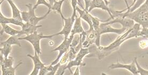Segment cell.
Instances as JSON below:
<instances>
[{"label": "cell", "instance_id": "obj_32", "mask_svg": "<svg viewBox=\"0 0 148 75\" xmlns=\"http://www.w3.org/2000/svg\"><path fill=\"white\" fill-rule=\"evenodd\" d=\"M79 66H77V68L76 69V70L75 71V73L73 74L74 75H79L80 73H79Z\"/></svg>", "mask_w": 148, "mask_h": 75}, {"label": "cell", "instance_id": "obj_6", "mask_svg": "<svg viewBox=\"0 0 148 75\" xmlns=\"http://www.w3.org/2000/svg\"><path fill=\"white\" fill-rule=\"evenodd\" d=\"M74 37V35H71L69 38H68L67 39L64 38V40L61 44V45H60L59 46L56 47L54 49L52 50V52H55V51H59V54L56 60H54L51 63V65H56V64L59 63L60 60L61 59V57H62V56L69 50L70 47H71V44L72 42Z\"/></svg>", "mask_w": 148, "mask_h": 75}, {"label": "cell", "instance_id": "obj_34", "mask_svg": "<svg viewBox=\"0 0 148 75\" xmlns=\"http://www.w3.org/2000/svg\"><path fill=\"white\" fill-rule=\"evenodd\" d=\"M56 0H49V4H51V5H53V4L54 3V2L56 1Z\"/></svg>", "mask_w": 148, "mask_h": 75}, {"label": "cell", "instance_id": "obj_20", "mask_svg": "<svg viewBox=\"0 0 148 75\" xmlns=\"http://www.w3.org/2000/svg\"><path fill=\"white\" fill-rule=\"evenodd\" d=\"M1 54L3 56L4 59L8 58L9 54L11 52V45L8 44H1Z\"/></svg>", "mask_w": 148, "mask_h": 75}, {"label": "cell", "instance_id": "obj_36", "mask_svg": "<svg viewBox=\"0 0 148 75\" xmlns=\"http://www.w3.org/2000/svg\"></svg>", "mask_w": 148, "mask_h": 75}, {"label": "cell", "instance_id": "obj_17", "mask_svg": "<svg viewBox=\"0 0 148 75\" xmlns=\"http://www.w3.org/2000/svg\"><path fill=\"white\" fill-rule=\"evenodd\" d=\"M4 0H2L1 2V4L3 2ZM8 2V3L10 4L11 9H12V17L20 21H23L22 18V15H21V12L19 11L18 7L15 5V4L13 2L12 0H6Z\"/></svg>", "mask_w": 148, "mask_h": 75}, {"label": "cell", "instance_id": "obj_18", "mask_svg": "<svg viewBox=\"0 0 148 75\" xmlns=\"http://www.w3.org/2000/svg\"><path fill=\"white\" fill-rule=\"evenodd\" d=\"M133 20L142 26L143 28H148V12L135 17Z\"/></svg>", "mask_w": 148, "mask_h": 75}, {"label": "cell", "instance_id": "obj_12", "mask_svg": "<svg viewBox=\"0 0 148 75\" xmlns=\"http://www.w3.org/2000/svg\"><path fill=\"white\" fill-rule=\"evenodd\" d=\"M76 10L78 12L79 16L81 17V18L83 19L84 20H85V22L88 23L90 26V29L88 31H91L94 30L93 27L92 22L91 20V18L90 17V14H89V12L88 11H85L84 9L81 10L78 7H76Z\"/></svg>", "mask_w": 148, "mask_h": 75}, {"label": "cell", "instance_id": "obj_29", "mask_svg": "<svg viewBox=\"0 0 148 75\" xmlns=\"http://www.w3.org/2000/svg\"><path fill=\"white\" fill-rule=\"evenodd\" d=\"M139 46L141 48H145L147 47H148V41L147 40H142L139 42Z\"/></svg>", "mask_w": 148, "mask_h": 75}, {"label": "cell", "instance_id": "obj_31", "mask_svg": "<svg viewBox=\"0 0 148 75\" xmlns=\"http://www.w3.org/2000/svg\"><path fill=\"white\" fill-rule=\"evenodd\" d=\"M92 0H84L85 2V11H88L89 10V5H90V3Z\"/></svg>", "mask_w": 148, "mask_h": 75}, {"label": "cell", "instance_id": "obj_15", "mask_svg": "<svg viewBox=\"0 0 148 75\" xmlns=\"http://www.w3.org/2000/svg\"><path fill=\"white\" fill-rule=\"evenodd\" d=\"M0 23L2 24H12L14 25H16L17 26H22L23 25L24 23L23 21H20L13 17L9 18L4 17L2 13L0 12Z\"/></svg>", "mask_w": 148, "mask_h": 75}, {"label": "cell", "instance_id": "obj_10", "mask_svg": "<svg viewBox=\"0 0 148 75\" xmlns=\"http://www.w3.org/2000/svg\"><path fill=\"white\" fill-rule=\"evenodd\" d=\"M108 25H111L114 23H119L122 25V27L125 28L127 30L132 29L135 24L134 21L131 19L122 17H116L113 20H110L107 22H105Z\"/></svg>", "mask_w": 148, "mask_h": 75}, {"label": "cell", "instance_id": "obj_9", "mask_svg": "<svg viewBox=\"0 0 148 75\" xmlns=\"http://www.w3.org/2000/svg\"><path fill=\"white\" fill-rule=\"evenodd\" d=\"M108 68L111 69H114L118 68H122V69H126L127 70L132 73L134 75H138V70H137V66L135 63V61L134 60L133 62L132 63L129 64H123L120 63L118 62L116 63H113L111 64Z\"/></svg>", "mask_w": 148, "mask_h": 75}, {"label": "cell", "instance_id": "obj_35", "mask_svg": "<svg viewBox=\"0 0 148 75\" xmlns=\"http://www.w3.org/2000/svg\"><path fill=\"white\" fill-rule=\"evenodd\" d=\"M137 0H133V2L132 3V4L130 5V7H129V9H130V7H132V6H133L134 5V4L136 2H137ZM128 10V9H127Z\"/></svg>", "mask_w": 148, "mask_h": 75}, {"label": "cell", "instance_id": "obj_4", "mask_svg": "<svg viewBox=\"0 0 148 75\" xmlns=\"http://www.w3.org/2000/svg\"><path fill=\"white\" fill-rule=\"evenodd\" d=\"M13 62L14 59L12 57L9 56L7 59H4L3 56L1 54L0 62L2 75H15L16 69L23 64L22 62H21L15 67H13Z\"/></svg>", "mask_w": 148, "mask_h": 75}, {"label": "cell", "instance_id": "obj_1", "mask_svg": "<svg viewBox=\"0 0 148 75\" xmlns=\"http://www.w3.org/2000/svg\"><path fill=\"white\" fill-rule=\"evenodd\" d=\"M26 6L29 8V11H22L21 12V15L23 21L24 22H30L32 24H34V25H37L38 23L41 20L45 19L47 18V16H48L50 12L51 11V9H48L47 13L44 15L43 16L40 17H38L34 14V7H32V4L31 3L26 4Z\"/></svg>", "mask_w": 148, "mask_h": 75}, {"label": "cell", "instance_id": "obj_27", "mask_svg": "<svg viewBox=\"0 0 148 75\" xmlns=\"http://www.w3.org/2000/svg\"><path fill=\"white\" fill-rule=\"evenodd\" d=\"M79 41H80V35H78V34H75L74 35V38L71 44V47H73V48L75 47L79 44Z\"/></svg>", "mask_w": 148, "mask_h": 75}, {"label": "cell", "instance_id": "obj_14", "mask_svg": "<svg viewBox=\"0 0 148 75\" xmlns=\"http://www.w3.org/2000/svg\"><path fill=\"white\" fill-rule=\"evenodd\" d=\"M81 17L79 16L77 17V16L75 17V20L74 22V26L71 32V35H75L76 34L82 33L84 32L83 27L82 26Z\"/></svg>", "mask_w": 148, "mask_h": 75}, {"label": "cell", "instance_id": "obj_11", "mask_svg": "<svg viewBox=\"0 0 148 75\" xmlns=\"http://www.w3.org/2000/svg\"><path fill=\"white\" fill-rule=\"evenodd\" d=\"M27 57H29L32 60H33L34 62V69L31 75H37L39 74V72L43 67L45 66V64L43 63L39 59V55L37 52H34V55L32 56L30 54L27 55Z\"/></svg>", "mask_w": 148, "mask_h": 75}, {"label": "cell", "instance_id": "obj_21", "mask_svg": "<svg viewBox=\"0 0 148 75\" xmlns=\"http://www.w3.org/2000/svg\"><path fill=\"white\" fill-rule=\"evenodd\" d=\"M65 0H59V1H56L54 2L53 5L52 6V10H55L60 15H61L62 18L63 19L64 17L63 16V14L62 13V10H61V7L62 5V4L64 2Z\"/></svg>", "mask_w": 148, "mask_h": 75}, {"label": "cell", "instance_id": "obj_30", "mask_svg": "<svg viewBox=\"0 0 148 75\" xmlns=\"http://www.w3.org/2000/svg\"><path fill=\"white\" fill-rule=\"evenodd\" d=\"M141 37L147 38L148 39V28H143L140 31Z\"/></svg>", "mask_w": 148, "mask_h": 75}, {"label": "cell", "instance_id": "obj_13", "mask_svg": "<svg viewBox=\"0 0 148 75\" xmlns=\"http://www.w3.org/2000/svg\"><path fill=\"white\" fill-rule=\"evenodd\" d=\"M42 26V25H34L30 22H24L23 25L22 26V29L21 31L23 34L28 35L31 34L37 31L38 28Z\"/></svg>", "mask_w": 148, "mask_h": 75}, {"label": "cell", "instance_id": "obj_5", "mask_svg": "<svg viewBox=\"0 0 148 75\" xmlns=\"http://www.w3.org/2000/svg\"><path fill=\"white\" fill-rule=\"evenodd\" d=\"M90 51L89 48H83L82 47L81 48L78 52L77 54L76 55V57L75 58L74 60H71L68 62L67 64H66V66L64 67V69H68L71 74H73V71H71V68L73 67L74 66H84L85 65V63H82L83 59L85 57L86 55H88L89 54H90Z\"/></svg>", "mask_w": 148, "mask_h": 75}, {"label": "cell", "instance_id": "obj_24", "mask_svg": "<svg viewBox=\"0 0 148 75\" xmlns=\"http://www.w3.org/2000/svg\"><path fill=\"white\" fill-rule=\"evenodd\" d=\"M134 60L135 61V63L136 64L137 66V70H138V72L139 74L141 75H148V70H146L144 69L143 68L141 67L140 65V64L137 62V57H135Z\"/></svg>", "mask_w": 148, "mask_h": 75}, {"label": "cell", "instance_id": "obj_28", "mask_svg": "<svg viewBox=\"0 0 148 75\" xmlns=\"http://www.w3.org/2000/svg\"><path fill=\"white\" fill-rule=\"evenodd\" d=\"M69 58V52L68 50L67 52L64 54V56L61 59V60H60L59 62L62 65L63 64L66 63L68 61Z\"/></svg>", "mask_w": 148, "mask_h": 75}, {"label": "cell", "instance_id": "obj_23", "mask_svg": "<svg viewBox=\"0 0 148 75\" xmlns=\"http://www.w3.org/2000/svg\"><path fill=\"white\" fill-rule=\"evenodd\" d=\"M90 17L91 18V20H92V22L93 29L95 31L98 30V29L99 28V26H100V22H101L102 20H100L97 18L94 17L91 14H90Z\"/></svg>", "mask_w": 148, "mask_h": 75}, {"label": "cell", "instance_id": "obj_19", "mask_svg": "<svg viewBox=\"0 0 148 75\" xmlns=\"http://www.w3.org/2000/svg\"><path fill=\"white\" fill-rule=\"evenodd\" d=\"M21 35L20 34H17L15 35H12L9 38L5 41H1V44H8L11 45H18L19 47H21V45L19 42V38Z\"/></svg>", "mask_w": 148, "mask_h": 75}, {"label": "cell", "instance_id": "obj_25", "mask_svg": "<svg viewBox=\"0 0 148 75\" xmlns=\"http://www.w3.org/2000/svg\"><path fill=\"white\" fill-rule=\"evenodd\" d=\"M40 4H43L46 5V7H48V9H52V5H51V4H49L46 1V0H38L37 3L34 5V9H36L38 5H40Z\"/></svg>", "mask_w": 148, "mask_h": 75}, {"label": "cell", "instance_id": "obj_22", "mask_svg": "<svg viewBox=\"0 0 148 75\" xmlns=\"http://www.w3.org/2000/svg\"><path fill=\"white\" fill-rule=\"evenodd\" d=\"M146 0H137V2L134 4L133 6H132V7H130L129 9L127 10L126 12H131L133 11H135V10H136L137 8L140 7L141 5H142L143 4L145 3Z\"/></svg>", "mask_w": 148, "mask_h": 75}, {"label": "cell", "instance_id": "obj_2", "mask_svg": "<svg viewBox=\"0 0 148 75\" xmlns=\"http://www.w3.org/2000/svg\"><path fill=\"white\" fill-rule=\"evenodd\" d=\"M53 37V35H44L43 34L38 33L37 31L33 33L30 35H26L25 37L20 38H19V40H26L30 42L34 47V52H37L38 55L41 54L40 48V40L42 39H51Z\"/></svg>", "mask_w": 148, "mask_h": 75}, {"label": "cell", "instance_id": "obj_8", "mask_svg": "<svg viewBox=\"0 0 148 75\" xmlns=\"http://www.w3.org/2000/svg\"><path fill=\"white\" fill-rule=\"evenodd\" d=\"M63 20H64V25L62 30L57 33L52 34L53 37L58 35H64L65 39L68 38V36L71 33V30L73 29L75 19L71 18V17H69L67 18L64 17Z\"/></svg>", "mask_w": 148, "mask_h": 75}, {"label": "cell", "instance_id": "obj_16", "mask_svg": "<svg viewBox=\"0 0 148 75\" xmlns=\"http://www.w3.org/2000/svg\"><path fill=\"white\" fill-rule=\"evenodd\" d=\"M1 25L2 26V29L1 31V35L3 34V32H5V33L8 34L9 35H10L11 36L17 35V34H20L21 35H23L22 31L15 30L7 25V24H2Z\"/></svg>", "mask_w": 148, "mask_h": 75}, {"label": "cell", "instance_id": "obj_3", "mask_svg": "<svg viewBox=\"0 0 148 75\" xmlns=\"http://www.w3.org/2000/svg\"><path fill=\"white\" fill-rule=\"evenodd\" d=\"M127 29L125 28L122 27L121 29H114L111 26V25H108L105 24V22L103 23H100L99 28L98 30L97 31H95L96 33V41H95V45L99 47L100 46V36L101 34L104 33H116L119 35H121Z\"/></svg>", "mask_w": 148, "mask_h": 75}, {"label": "cell", "instance_id": "obj_26", "mask_svg": "<svg viewBox=\"0 0 148 75\" xmlns=\"http://www.w3.org/2000/svg\"><path fill=\"white\" fill-rule=\"evenodd\" d=\"M71 5L73 9V15L71 16V18L75 19V17L77 16L76 15V7H77V0H71Z\"/></svg>", "mask_w": 148, "mask_h": 75}, {"label": "cell", "instance_id": "obj_7", "mask_svg": "<svg viewBox=\"0 0 148 75\" xmlns=\"http://www.w3.org/2000/svg\"><path fill=\"white\" fill-rule=\"evenodd\" d=\"M108 2L106 0H92L89 5V10L88 12H90V11H92L93 9L95 8H100L104 10L108 11V13L110 16L111 18L108 19V20L104 21L105 22H107L108 21H110L111 19H113V16L111 13V9L108 7Z\"/></svg>", "mask_w": 148, "mask_h": 75}, {"label": "cell", "instance_id": "obj_33", "mask_svg": "<svg viewBox=\"0 0 148 75\" xmlns=\"http://www.w3.org/2000/svg\"><path fill=\"white\" fill-rule=\"evenodd\" d=\"M125 1V3H126V4L127 5V8L125 9V10H122V11H120L121 12H123L124 11H126L127 10V9H129V7H130V5H128V2H127V0H124Z\"/></svg>", "mask_w": 148, "mask_h": 75}]
</instances>
